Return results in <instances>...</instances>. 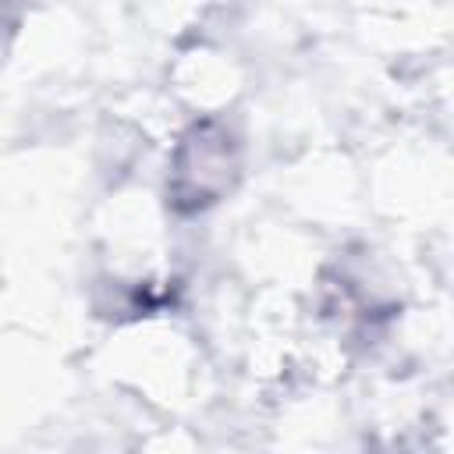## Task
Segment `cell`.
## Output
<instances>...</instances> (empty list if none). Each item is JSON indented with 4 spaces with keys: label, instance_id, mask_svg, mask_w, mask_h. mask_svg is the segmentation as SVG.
<instances>
[{
    "label": "cell",
    "instance_id": "6da1fadb",
    "mask_svg": "<svg viewBox=\"0 0 454 454\" xmlns=\"http://www.w3.org/2000/svg\"><path fill=\"white\" fill-rule=\"evenodd\" d=\"M231 177H234V156L223 131H216L213 124L192 128L174 163V202L184 209L206 206L223 188H231Z\"/></svg>",
    "mask_w": 454,
    "mask_h": 454
},
{
    "label": "cell",
    "instance_id": "7a4b0ae2",
    "mask_svg": "<svg viewBox=\"0 0 454 454\" xmlns=\"http://www.w3.org/2000/svg\"><path fill=\"white\" fill-rule=\"evenodd\" d=\"M4 4H7V0H0V7H4Z\"/></svg>",
    "mask_w": 454,
    "mask_h": 454
}]
</instances>
